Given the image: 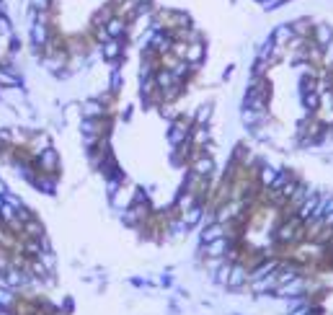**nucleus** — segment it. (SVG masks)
I'll use <instances>...</instances> for the list:
<instances>
[{"mask_svg":"<svg viewBox=\"0 0 333 315\" xmlns=\"http://www.w3.org/2000/svg\"><path fill=\"white\" fill-rule=\"evenodd\" d=\"M204 246V256L207 259H215V256H228L230 253V248H233V243H230V238L225 235V238H217V241H212V243H202Z\"/></svg>","mask_w":333,"mask_h":315,"instance_id":"1","label":"nucleus"},{"mask_svg":"<svg viewBox=\"0 0 333 315\" xmlns=\"http://www.w3.org/2000/svg\"><path fill=\"white\" fill-rule=\"evenodd\" d=\"M103 28H106V34H109V39H124L127 31H129V23H127V18L114 13V16L103 23Z\"/></svg>","mask_w":333,"mask_h":315,"instance_id":"2","label":"nucleus"},{"mask_svg":"<svg viewBox=\"0 0 333 315\" xmlns=\"http://www.w3.org/2000/svg\"><path fill=\"white\" fill-rule=\"evenodd\" d=\"M189 134H191V127H189L186 122H173L171 129H168V142H171L173 147L186 145V142H189Z\"/></svg>","mask_w":333,"mask_h":315,"instance_id":"3","label":"nucleus"},{"mask_svg":"<svg viewBox=\"0 0 333 315\" xmlns=\"http://www.w3.org/2000/svg\"><path fill=\"white\" fill-rule=\"evenodd\" d=\"M212 168H215V160L209 158V153H196V158L191 160V173L202 176V178H207L212 173Z\"/></svg>","mask_w":333,"mask_h":315,"instance_id":"4","label":"nucleus"},{"mask_svg":"<svg viewBox=\"0 0 333 315\" xmlns=\"http://www.w3.org/2000/svg\"><path fill=\"white\" fill-rule=\"evenodd\" d=\"M122 52H124L122 39H109V41L101 44V54H103L106 62H114V59H119V57H122Z\"/></svg>","mask_w":333,"mask_h":315,"instance_id":"5","label":"nucleus"},{"mask_svg":"<svg viewBox=\"0 0 333 315\" xmlns=\"http://www.w3.org/2000/svg\"><path fill=\"white\" fill-rule=\"evenodd\" d=\"M246 282H251L248 269H246L243 264H233V269H230V279H228V287H230V290H238V287H243Z\"/></svg>","mask_w":333,"mask_h":315,"instance_id":"6","label":"nucleus"},{"mask_svg":"<svg viewBox=\"0 0 333 315\" xmlns=\"http://www.w3.org/2000/svg\"><path fill=\"white\" fill-rule=\"evenodd\" d=\"M228 235V225L225 222H209L207 228H204V233H202V243H212V241H217V238H225Z\"/></svg>","mask_w":333,"mask_h":315,"instance_id":"7","label":"nucleus"},{"mask_svg":"<svg viewBox=\"0 0 333 315\" xmlns=\"http://www.w3.org/2000/svg\"><path fill=\"white\" fill-rule=\"evenodd\" d=\"M313 39H315V44L318 47H328V44L333 41V28L331 26H326V23H315L313 26Z\"/></svg>","mask_w":333,"mask_h":315,"instance_id":"8","label":"nucleus"},{"mask_svg":"<svg viewBox=\"0 0 333 315\" xmlns=\"http://www.w3.org/2000/svg\"><path fill=\"white\" fill-rule=\"evenodd\" d=\"M36 163L47 171V173H54V168L59 166V158H57V150L54 147H47L41 155H36Z\"/></svg>","mask_w":333,"mask_h":315,"instance_id":"9","label":"nucleus"},{"mask_svg":"<svg viewBox=\"0 0 333 315\" xmlns=\"http://www.w3.org/2000/svg\"><path fill=\"white\" fill-rule=\"evenodd\" d=\"M31 44H34L36 49L47 47V44H49V26H44V23H34V26H31Z\"/></svg>","mask_w":333,"mask_h":315,"instance_id":"10","label":"nucleus"},{"mask_svg":"<svg viewBox=\"0 0 333 315\" xmlns=\"http://www.w3.org/2000/svg\"><path fill=\"white\" fill-rule=\"evenodd\" d=\"M202 57H204V44H202V41H191L189 47H186V57H184V59H186L191 67H199Z\"/></svg>","mask_w":333,"mask_h":315,"instance_id":"11","label":"nucleus"},{"mask_svg":"<svg viewBox=\"0 0 333 315\" xmlns=\"http://www.w3.org/2000/svg\"><path fill=\"white\" fill-rule=\"evenodd\" d=\"M178 80L173 78V72L168 67H158L155 72V85H158V91H165V88H173Z\"/></svg>","mask_w":333,"mask_h":315,"instance_id":"12","label":"nucleus"},{"mask_svg":"<svg viewBox=\"0 0 333 315\" xmlns=\"http://www.w3.org/2000/svg\"><path fill=\"white\" fill-rule=\"evenodd\" d=\"M277 284H279V279H277V272H274V274H266L261 279H253L251 287H253V292H264V290H274Z\"/></svg>","mask_w":333,"mask_h":315,"instance_id":"13","label":"nucleus"},{"mask_svg":"<svg viewBox=\"0 0 333 315\" xmlns=\"http://www.w3.org/2000/svg\"><path fill=\"white\" fill-rule=\"evenodd\" d=\"M181 217H184V222L189 225V228H194V225H199V222H202V217H204V209H202V204H194V207H189V209H186V212L181 215Z\"/></svg>","mask_w":333,"mask_h":315,"instance_id":"14","label":"nucleus"},{"mask_svg":"<svg viewBox=\"0 0 333 315\" xmlns=\"http://www.w3.org/2000/svg\"><path fill=\"white\" fill-rule=\"evenodd\" d=\"M271 39H274L277 44H279V47H287V44H290L292 39H295V31H292V26H277V31H274V36H271Z\"/></svg>","mask_w":333,"mask_h":315,"instance_id":"15","label":"nucleus"},{"mask_svg":"<svg viewBox=\"0 0 333 315\" xmlns=\"http://www.w3.org/2000/svg\"><path fill=\"white\" fill-rule=\"evenodd\" d=\"M240 119H243V124H248V127H259V124H264V119H266V111H253V109H243V114H240Z\"/></svg>","mask_w":333,"mask_h":315,"instance_id":"16","label":"nucleus"},{"mask_svg":"<svg viewBox=\"0 0 333 315\" xmlns=\"http://www.w3.org/2000/svg\"><path fill=\"white\" fill-rule=\"evenodd\" d=\"M279 295L282 297H297L302 295V279H292V282H287V284H279Z\"/></svg>","mask_w":333,"mask_h":315,"instance_id":"17","label":"nucleus"},{"mask_svg":"<svg viewBox=\"0 0 333 315\" xmlns=\"http://www.w3.org/2000/svg\"><path fill=\"white\" fill-rule=\"evenodd\" d=\"M83 116H85V119H98V116H103L101 101H88L85 106H83Z\"/></svg>","mask_w":333,"mask_h":315,"instance_id":"18","label":"nucleus"},{"mask_svg":"<svg viewBox=\"0 0 333 315\" xmlns=\"http://www.w3.org/2000/svg\"><path fill=\"white\" fill-rule=\"evenodd\" d=\"M5 282L13 284V287H18V284L28 282V274H23L21 269H8V272H5Z\"/></svg>","mask_w":333,"mask_h":315,"instance_id":"19","label":"nucleus"},{"mask_svg":"<svg viewBox=\"0 0 333 315\" xmlns=\"http://www.w3.org/2000/svg\"><path fill=\"white\" fill-rule=\"evenodd\" d=\"M277 173H279V168H271V166H264V168H261L259 178H261V184H264V189H269L271 184H274V178H277Z\"/></svg>","mask_w":333,"mask_h":315,"instance_id":"20","label":"nucleus"},{"mask_svg":"<svg viewBox=\"0 0 333 315\" xmlns=\"http://www.w3.org/2000/svg\"><path fill=\"white\" fill-rule=\"evenodd\" d=\"M230 269H233V264L225 259L220 266H217V274H215V279L220 282V284H228V279H230Z\"/></svg>","mask_w":333,"mask_h":315,"instance_id":"21","label":"nucleus"},{"mask_svg":"<svg viewBox=\"0 0 333 315\" xmlns=\"http://www.w3.org/2000/svg\"><path fill=\"white\" fill-rule=\"evenodd\" d=\"M302 103H305L308 111H315L318 103H321V93L318 91H310V93H302Z\"/></svg>","mask_w":333,"mask_h":315,"instance_id":"22","label":"nucleus"},{"mask_svg":"<svg viewBox=\"0 0 333 315\" xmlns=\"http://www.w3.org/2000/svg\"><path fill=\"white\" fill-rule=\"evenodd\" d=\"M209 116H212V106H209V103H204V106H199V109H196V114H194V122H196V124H204V127H207Z\"/></svg>","mask_w":333,"mask_h":315,"instance_id":"23","label":"nucleus"},{"mask_svg":"<svg viewBox=\"0 0 333 315\" xmlns=\"http://www.w3.org/2000/svg\"><path fill=\"white\" fill-rule=\"evenodd\" d=\"M83 134H98L101 132V124H98V119H83Z\"/></svg>","mask_w":333,"mask_h":315,"instance_id":"24","label":"nucleus"},{"mask_svg":"<svg viewBox=\"0 0 333 315\" xmlns=\"http://www.w3.org/2000/svg\"><path fill=\"white\" fill-rule=\"evenodd\" d=\"M39 259H41V264H44V266H47V269H49V272H52V269L57 266V256H54V253H52V251H44V253H41V256H39Z\"/></svg>","mask_w":333,"mask_h":315,"instance_id":"25","label":"nucleus"},{"mask_svg":"<svg viewBox=\"0 0 333 315\" xmlns=\"http://www.w3.org/2000/svg\"><path fill=\"white\" fill-rule=\"evenodd\" d=\"M13 300H16V295L0 287V305H3V308H8V305H13Z\"/></svg>","mask_w":333,"mask_h":315,"instance_id":"26","label":"nucleus"},{"mask_svg":"<svg viewBox=\"0 0 333 315\" xmlns=\"http://www.w3.org/2000/svg\"><path fill=\"white\" fill-rule=\"evenodd\" d=\"M323 65L333 67V41L328 44V47H323Z\"/></svg>","mask_w":333,"mask_h":315,"instance_id":"27","label":"nucleus"},{"mask_svg":"<svg viewBox=\"0 0 333 315\" xmlns=\"http://www.w3.org/2000/svg\"><path fill=\"white\" fill-rule=\"evenodd\" d=\"M31 5H34V10H49L52 8L49 0H31Z\"/></svg>","mask_w":333,"mask_h":315,"instance_id":"28","label":"nucleus"},{"mask_svg":"<svg viewBox=\"0 0 333 315\" xmlns=\"http://www.w3.org/2000/svg\"><path fill=\"white\" fill-rule=\"evenodd\" d=\"M8 269H10V259L5 256V251L0 248V272H8Z\"/></svg>","mask_w":333,"mask_h":315,"instance_id":"29","label":"nucleus"},{"mask_svg":"<svg viewBox=\"0 0 333 315\" xmlns=\"http://www.w3.org/2000/svg\"><path fill=\"white\" fill-rule=\"evenodd\" d=\"M5 194H8V189H5V184H3V181H0V197H5Z\"/></svg>","mask_w":333,"mask_h":315,"instance_id":"30","label":"nucleus"},{"mask_svg":"<svg viewBox=\"0 0 333 315\" xmlns=\"http://www.w3.org/2000/svg\"><path fill=\"white\" fill-rule=\"evenodd\" d=\"M0 315H13V313H5V310H0Z\"/></svg>","mask_w":333,"mask_h":315,"instance_id":"31","label":"nucleus"},{"mask_svg":"<svg viewBox=\"0 0 333 315\" xmlns=\"http://www.w3.org/2000/svg\"><path fill=\"white\" fill-rule=\"evenodd\" d=\"M256 3H261V5H264V3H266V0H256Z\"/></svg>","mask_w":333,"mask_h":315,"instance_id":"32","label":"nucleus"},{"mask_svg":"<svg viewBox=\"0 0 333 315\" xmlns=\"http://www.w3.org/2000/svg\"><path fill=\"white\" fill-rule=\"evenodd\" d=\"M0 310H5V308H3V305H0Z\"/></svg>","mask_w":333,"mask_h":315,"instance_id":"33","label":"nucleus"},{"mask_svg":"<svg viewBox=\"0 0 333 315\" xmlns=\"http://www.w3.org/2000/svg\"><path fill=\"white\" fill-rule=\"evenodd\" d=\"M331 134H333V129H331Z\"/></svg>","mask_w":333,"mask_h":315,"instance_id":"34","label":"nucleus"}]
</instances>
